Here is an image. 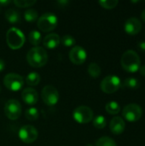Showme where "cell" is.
Listing matches in <instances>:
<instances>
[{
    "mask_svg": "<svg viewBox=\"0 0 145 146\" xmlns=\"http://www.w3.org/2000/svg\"><path fill=\"white\" fill-rule=\"evenodd\" d=\"M121 63L123 69L128 73H136L141 67L140 57L133 50H128L122 55Z\"/></svg>",
    "mask_w": 145,
    "mask_h": 146,
    "instance_id": "cell-1",
    "label": "cell"
},
{
    "mask_svg": "<svg viewBox=\"0 0 145 146\" xmlns=\"http://www.w3.org/2000/svg\"><path fill=\"white\" fill-rule=\"evenodd\" d=\"M26 60L29 65L33 68H41L48 62V54L46 50L39 46L32 48L26 55Z\"/></svg>",
    "mask_w": 145,
    "mask_h": 146,
    "instance_id": "cell-2",
    "label": "cell"
},
{
    "mask_svg": "<svg viewBox=\"0 0 145 146\" xmlns=\"http://www.w3.org/2000/svg\"><path fill=\"white\" fill-rule=\"evenodd\" d=\"M6 40L10 49L18 50L23 46L26 38L24 33L21 30L15 27H11L7 31Z\"/></svg>",
    "mask_w": 145,
    "mask_h": 146,
    "instance_id": "cell-3",
    "label": "cell"
},
{
    "mask_svg": "<svg viewBox=\"0 0 145 146\" xmlns=\"http://www.w3.org/2000/svg\"><path fill=\"white\" fill-rule=\"evenodd\" d=\"M57 26V17L50 12L44 13L38 20V27L44 33L54 30Z\"/></svg>",
    "mask_w": 145,
    "mask_h": 146,
    "instance_id": "cell-4",
    "label": "cell"
},
{
    "mask_svg": "<svg viewBox=\"0 0 145 146\" xmlns=\"http://www.w3.org/2000/svg\"><path fill=\"white\" fill-rule=\"evenodd\" d=\"M121 79L114 74H110L106 76L101 82L100 87L101 90L108 94L114 93L117 92L121 87Z\"/></svg>",
    "mask_w": 145,
    "mask_h": 146,
    "instance_id": "cell-5",
    "label": "cell"
},
{
    "mask_svg": "<svg viewBox=\"0 0 145 146\" xmlns=\"http://www.w3.org/2000/svg\"><path fill=\"white\" fill-rule=\"evenodd\" d=\"M143 115L142 108L137 104H129L122 110V116L129 122H135L141 119Z\"/></svg>",
    "mask_w": 145,
    "mask_h": 146,
    "instance_id": "cell-6",
    "label": "cell"
},
{
    "mask_svg": "<svg viewBox=\"0 0 145 146\" xmlns=\"http://www.w3.org/2000/svg\"><path fill=\"white\" fill-rule=\"evenodd\" d=\"M93 111L88 106H79L73 112V119L79 124H87L93 119Z\"/></svg>",
    "mask_w": 145,
    "mask_h": 146,
    "instance_id": "cell-7",
    "label": "cell"
},
{
    "mask_svg": "<svg viewBox=\"0 0 145 146\" xmlns=\"http://www.w3.org/2000/svg\"><path fill=\"white\" fill-rule=\"evenodd\" d=\"M42 100L48 106H54L58 103L59 92L57 89L53 86H45L41 92Z\"/></svg>",
    "mask_w": 145,
    "mask_h": 146,
    "instance_id": "cell-8",
    "label": "cell"
},
{
    "mask_svg": "<svg viewBox=\"0 0 145 146\" xmlns=\"http://www.w3.org/2000/svg\"><path fill=\"white\" fill-rule=\"evenodd\" d=\"M23 78L15 73H9L3 78V84L9 90L12 92H18L23 86Z\"/></svg>",
    "mask_w": 145,
    "mask_h": 146,
    "instance_id": "cell-9",
    "label": "cell"
},
{
    "mask_svg": "<svg viewBox=\"0 0 145 146\" xmlns=\"http://www.w3.org/2000/svg\"><path fill=\"white\" fill-rule=\"evenodd\" d=\"M4 113L6 116L11 120H17L21 114V105L16 99H9L4 106Z\"/></svg>",
    "mask_w": 145,
    "mask_h": 146,
    "instance_id": "cell-10",
    "label": "cell"
},
{
    "mask_svg": "<svg viewBox=\"0 0 145 146\" xmlns=\"http://www.w3.org/2000/svg\"><path fill=\"white\" fill-rule=\"evenodd\" d=\"M19 138L25 144L33 143L38 136L37 129L31 125H25L19 130Z\"/></svg>",
    "mask_w": 145,
    "mask_h": 146,
    "instance_id": "cell-11",
    "label": "cell"
},
{
    "mask_svg": "<svg viewBox=\"0 0 145 146\" xmlns=\"http://www.w3.org/2000/svg\"><path fill=\"white\" fill-rule=\"evenodd\" d=\"M68 56H69L70 61L73 64L81 65L85 62L87 58V53L83 47L76 45L70 50Z\"/></svg>",
    "mask_w": 145,
    "mask_h": 146,
    "instance_id": "cell-12",
    "label": "cell"
},
{
    "mask_svg": "<svg viewBox=\"0 0 145 146\" xmlns=\"http://www.w3.org/2000/svg\"><path fill=\"white\" fill-rule=\"evenodd\" d=\"M125 32L132 36L137 35L142 29V23L141 21L136 17H131L127 19L124 25Z\"/></svg>",
    "mask_w": 145,
    "mask_h": 146,
    "instance_id": "cell-13",
    "label": "cell"
},
{
    "mask_svg": "<svg viewBox=\"0 0 145 146\" xmlns=\"http://www.w3.org/2000/svg\"><path fill=\"white\" fill-rule=\"evenodd\" d=\"M109 128L112 133L115 135L121 134L126 129V122L123 118L120 116H115L114 118H112L109 123Z\"/></svg>",
    "mask_w": 145,
    "mask_h": 146,
    "instance_id": "cell-14",
    "label": "cell"
},
{
    "mask_svg": "<svg viewBox=\"0 0 145 146\" xmlns=\"http://www.w3.org/2000/svg\"><path fill=\"white\" fill-rule=\"evenodd\" d=\"M21 98H22V100L26 104L33 105V104H37V102L38 100V94L35 89L28 87L22 91Z\"/></svg>",
    "mask_w": 145,
    "mask_h": 146,
    "instance_id": "cell-15",
    "label": "cell"
},
{
    "mask_svg": "<svg viewBox=\"0 0 145 146\" xmlns=\"http://www.w3.org/2000/svg\"><path fill=\"white\" fill-rule=\"evenodd\" d=\"M61 43V38L56 33H50L46 35L43 39V44L44 47L53 50L56 49Z\"/></svg>",
    "mask_w": 145,
    "mask_h": 146,
    "instance_id": "cell-16",
    "label": "cell"
},
{
    "mask_svg": "<svg viewBox=\"0 0 145 146\" xmlns=\"http://www.w3.org/2000/svg\"><path fill=\"white\" fill-rule=\"evenodd\" d=\"M5 18L11 24L18 23L21 21L20 13L17 10H15V9H7L5 11Z\"/></svg>",
    "mask_w": 145,
    "mask_h": 146,
    "instance_id": "cell-17",
    "label": "cell"
},
{
    "mask_svg": "<svg viewBox=\"0 0 145 146\" xmlns=\"http://www.w3.org/2000/svg\"><path fill=\"white\" fill-rule=\"evenodd\" d=\"M139 82L136 78L133 77H130L127 78L124 80L123 84H121V86L125 89H128V90H137L139 87Z\"/></svg>",
    "mask_w": 145,
    "mask_h": 146,
    "instance_id": "cell-18",
    "label": "cell"
},
{
    "mask_svg": "<svg viewBox=\"0 0 145 146\" xmlns=\"http://www.w3.org/2000/svg\"><path fill=\"white\" fill-rule=\"evenodd\" d=\"M105 110L110 115H117L121 111V105L115 101H110L105 105Z\"/></svg>",
    "mask_w": 145,
    "mask_h": 146,
    "instance_id": "cell-19",
    "label": "cell"
},
{
    "mask_svg": "<svg viewBox=\"0 0 145 146\" xmlns=\"http://www.w3.org/2000/svg\"><path fill=\"white\" fill-rule=\"evenodd\" d=\"M41 80V77L39 75V74L36 73V72H31L30 74H27L26 78V82L27 85L29 86H37L39 84Z\"/></svg>",
    "mask_w": 145,
    "mask_h": 146,
    "instance_id": "cell-20",
    "label": "cell"
},
{
    "mask_svg": "<svg viewBox=\"0 0 145 146\" xmlns=\"http://www.w3.org/2000/svg\"><path fill=\"white\" fill-rule=\"evenodd\" d=\"M88 74L91 77L96 79L98 78L101 74V68L100 66L96 62H91L88 66Z\"/></svg>",
    "mask_w": 145,
    "mask_h": 146,
    "instance_id": "cell-21",
    "label": "cell"
},
{
    "mask_svg": "<svg viewBox=\"0 0 145 146\" xmlns=\"http://www.w3.org/2000/svg\"><path fill=\"white\" fill-rule=\"evenodd\" d=\"M28 40L32 44H33L35 46L38 45L41 43V40H42L40 33L38 31H36V30L32 31L28 35Z\"/></svg>",
    "mask_w": 145,
    "mask_h": 146,
    "instance_id": "cell-22",
    "label": "cell"
},
{
    "mask_svg": "<svg viewBox=\"0 0 145 146\" xmlns=\"http://www.w3.org/2000/svg\"><path fill=\"white\" fill-rule=\"evenodd\" d=\"M96 145L97 146H117L116 142L111 139L110 137L108 136H103L102 138H100L99 139L97 140L96 142Z\"/></svg>",
    "mask_w": 145,
    "mask_h": 146,
    "instance_id": "cell-23",
    "label": "cell"
},
{
    "mask_svg": "<svg viewBox=\"0 0 145 146\" xmlns=\"http://www.w3.org/2000/svg\"><path fill=\"white\" fill-rule=\"evenodd\" d=\"M38 11L33 9H29L24 13V18L27 22H33L38 19Z\"/></svg>",
    "mask_w": 145,
    "mask_h": 146,
    "instance_id": "cell-24",
    "label": "cell"
},
{
    "mask_svg": "<svg viewBox=\"0 0 145 146\" xmlns=\"http://www.w3.org/2000/svg\"><path fill=\"white\" fill-rule=\"evenodd\" d=\"M106 125H107V121L103 115H99L93 119V126L97 129H103L106 127Z\"/></svg>",
    "mask_w": 145,
    "mask_h": 146,
    "instance_id": "cell-25",
    "label": "cell"
},
{
    "mask_svg": "<svg viewBox=\"0 0 145 146\" xmlns=\"http://www.w3.org/2000/svg\"><path fill=\"white\" fill-rule=\"evenodd\" d=\"M25 116L27 120L29 121H36L38 119V116H39V113H38V110L36 109V108H30V109H27L25 112Z\"/></svg>",
    "mask_w": 145,
    "mask_h": 146,
    "instance_id": "cell-26",
    "label": "cell"
},
{
    "mask_svg": "<svg viewBox=\"0 0 145 146\" xmlns=\"http://www.w3.org/2000/svg\"><path fill=\"white\" fill-rule=\"evenodd\" d=\"M98 3L103 8V9H115L119 2L117 0H100L98 2Z\"/></svg>",
    "mask_w": 145,
    "mask_h": 146,
    "instance_id": "cell-27",
    "label": "cell"
},
{
    "mask_svg": "<svg viewBox=\"0 0 145 146\" xmlns=\"http://www.w3.org/2000/svg\"><path fill=\"white\" fill-rule=\"evenodd\" d=\"M75 42H76L75 38L69 34H66V35L62 36V38H61V43L64 46H67V47H71V46L74 45Z\"/></svg>",
    "mask_w": 145,
    "mask_h": 146,
    "instance_id": "cell-28",
    "label": "cell"
},
{
    "mask_svg": "<svg viewBox=\"0 0 145 146\" xmlns=\"http://www.w3.org/2000/svg\"><path fill=\"white\" fill-rule=\"evenodd\" d=\"M17 7L20 8H26L31 7L36 3V0H15L13 2Z\"/></svg>",
    "mask_w": 145,
    "mask_h": 146,
    "instance_id": "cell-29",
    "label": "cell"
},
{
    "mask_svg": "<svg viewBox=\"0 0 145 146\" xmlns=\"http://www.w3.org/2000/svg\"><path fill=\"white\" fill-rule=\"evenodd\" d=\"M138 48L142 50V51H145V41H140L138 44Z\"/></svg>",
    "mask_w": 145,
    "mask_h": 146,
    "instance_id": "cell-30",
    "label": "cell"
},
{
    "mask_svg": "<svg viewBox=\"0 0 145 146\" xmlns=\"http://www.w3.org/2000/svg\"><path fill=\"white\" fill-rule=\"evenodd\" d=\"M10 3H11V1H9V0H1L0 1V5L1 6H7Z\"/></svg>",
    "mask_w": 145,
    "mask_h": 146,
    "instance_id": "cell-31",
    "label": "cell"
},
{
    "mask_svg": "<svg viewBox=\"0 0 145 146\" xmlns=\"http://www.w3.org/2000/svg\"><path fill=\"white\" fill-rule=\"evenodd\" d=\"M139 72L141 74V75H143L144 77H145V65H143L139 68Z\"/></svg>",
    "mask_w": 145,
    "mask_h": 146,
    "instance_id": "cell-32",
    "label": "cell"
},
{
    "mask_svg": "<svg viewBox=\"0 0 145 146\" xmlns=\"http://www.w3.org/2000/svg\"><path fill=\"white\" fill-rule=\"evenodd\" d=\"M5 68V62L3 59H0V72L3 71Z\"/></svg>",
    "mask_w": 145,
    "mask_h": 146,
    "instance_id": "cell-33",
    "label": "cell"
},
{
    "mask_svg": "<svg viewBox=\"0 0 145 146\" xmlns=\"http://www.w3.org/2000/svg\"><path fill=\"white\" fill-rule=\"evenodd\" d=\"M141 18H142V20L145 21V9L143 10V12H142V14H141Z\"/></svg>",
    "mask_w": 145,
    "mask_h": 146,
    "instance_id": "cell-34",
    "label": "cell"
},
{
    "mask_svg": "<svg viewBox=\"0 0 145 146\" xmlns=\"http://www.w3.org/2000/svg\"><path fill=\"white\" fill-rule=\"evenodd\" d=\"M58 3L63 5V4H67V3H68V1H59Z\"/></svg>",
    "mask_w": 145,
    "mask_h": 146,
    "instance_id": "cell-35",
    "label": "cell"
},
{
    "mask_svg": "<svg viewBox=\"0 0 145 146\" xmlns=\"http://www.w3.org/2000/svg\"><path fill=\"white\" fill-rule=\"evenodd\" d=\"M86 146H94V145H87Z\"/></svg>",
    "mask_w": 145,
    "mask_h": 146,
    "instance_id": "cell-36",
    "label": "cell"
},
{
    "mask_svg": "<svg viewBox=\"0 0 145 146\" xmlns=\"http://www.w3.org/2000/svg\"><path fill=\"white\" fill-rule=\"evenodd\" d=\"M0 92H1V87H0Z\"/></svg>",
    "mask_w": 145,
    "mask_h": 146,
    "instance_id": "cell-37",
    "label": "cell"
}]
</instances>
